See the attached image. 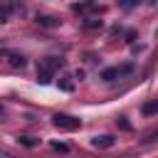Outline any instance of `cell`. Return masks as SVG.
<instances>
[{
	"instance_id": "cell-3",
	"label": "cell",
	"mask_w": 158,
	"mask_h": 158,
	"mask_svg": "<svg viewBox=\"0 0 158 158\" xmlns=\"http://www.w3.org/2000/svg\"><path fill=\"white\" fill-rule=\"evenodd\" d=\"M131 69H133L131 64H123V67H109V69H104V72H101V79H104V81H114V79H118V77L128 74Z\"/></svg>"
},
{
	"instance_id": "cell-8",
	"label": "cell",
	"mask_w": 158,
	"mask_h": 158,
	"mask_svg": "<svg viewBox=\"0 0 158 158\" xmlns=\"http://www.w3.org/2000/svg\"><path fill=\"white\" fill-rule=\"evenodd\" d=\"M10 57V64L12 67H25V57L22 54H7Z\"/></svg>"
},
{
	"instance_id": "cell-12",
	"label": "cell",
	"mask_w": 158,
	"mask_h": 158,
	"mask_svg": "<svg viewBox=\"0 0 158 158\" xmlns=\"http://www.w3.org/2000/svg\"><path fill=\"white\" fill-rule=\"evenodd\" d=\"M52 148H54V151H62V153L67 151V146H64V143H52Z\"/></svg>"
},
{
	"instance_id": "cell-10",
	"label": "cell",
	"mask_w": 158,
	"mask_h": 158,
	"mask_svg": "<svg viewBox=\"0 0 158 158\" xmlns=\"http://www.w3.org/2000/svg\"><path fill=\"white\" fill-rule=\"evenodd\" d=\"M17 141H20V143H22V146H35V143H37V141H35V138H32V136H20V138H17Z\"/></svg>"
},
{
	"instance_id": "cell-5",
	"label": "cell",
	"mask_w": 158,
	"mask_h": 158,
	"mask_svg": "<svg viewBox=\"0 0 158 158\" xmlns=\"http://www.w3.org/2000/svg\"><path fill=\"white\" fill-rule=\"evenodd\" d=\"M72 10L74 12H91V10H96V5L94 2H77V5H72Z\"/></svg>"
},
{
	"instance_id": "cell-11",
	"label": "cell",
	"mask_w": 158,
	"mask_h": 158,
	"mask_svg": "<svg viewBox=\"0 0 158 158\" xmlns=\"http://www.w3.org/2000/svg\"><path fill=\"white\" fill-rule=\"evenodd\" d=\"M136 2H138V0H121V7H123V10H131Z\"/></svg>"
},
{
	"instance_id": "cell-1",
	"label": "cell",
	"mask_w": 158,
	"mask_h": 158,
	"mask_svg": "<svg viewBox=\"0 0 158 158\" xmlns=\"http://www.w3.org/2000/svg\"><path fill=\"white\" fill-rule=\"evenodd\" d=\"M59 64H62V59H57V57H47V59H42L40 67H37V81H40V84L52 81V77H54V72L59 69Z\"/></svg>"
},
{
	"instance_id": "cell-13",
	"label": "cell",
	"mask_w": 158,
	"mask_h": 158,
	"mask_svg": "<svg viewBox=\"0 0 158 158\" xmlns=\"http://www.w3.org/2000/svg\"><path fill=\"white\" fill-rule=\"evenodd\" d=\"M0 158H15V156H10V153H5V151H0Z\"/></svg>"
},
{
	"instance_id": "cell-4",
	"label": "cell",
	"mask_w": 158,
	"mask_h": 158,
	"mask_svg": "<svg viewBox=\"0 0 158 158\" xmlns=\"http://www.w3.org/2000/svg\"><path fill=\"white\" fill-rule=\"evenodd\" d=\"M91 146H94V148H111V146H114V136H109V133L94 136V138H91Z\"/></svg>"
},
{
	"instance_id": "cell-2",
	"label": "cell",
	"mask_w": 158,
	"mask_h": 158,
	"mask_svg": "<svg viewBox=\"0 0 158 158\" xmlns=\"http://www.w3.org/2000/svg\"><path fill=\"white\" fill-rule=\"evenodd\" d=\"M52 123H54V128H59V131H77V128L81 126V121H79L77 116H72V114H54V116H52Z\"/></svg>"
},
{
	"instance_id": "cell-6",
	"label": "cell",
	"mask_w": 158,
	"mask_h": 158,
	"mask_svg": "<svg viewBox=\"0 0 158 158\" xmlns=\"http://www.w3.org/2000/svg\"><path fill=\"white\" fill-rule=\"evenodd\" d=\"M143 114H146V116H153V114H158V99H153V101H146V104H143Z\"/></svg>"
},
{
	"instance_id": "cell-9",
	"label": "cell",
	"mask_w": 158,
	"mask_h": 158,
	"mask_svg": "<svg viewBox=\"0 0 158 158\" xmlns=\"http://www.w3.org/2000/svg\"><path fill=\"white\" fill-rule=\"evenodd\" d=\"M7 17H10V7L0 5V22H7Z\"/></svg>"
},
{
	"instance_id": "cell-7",
	"label": "cell",
	"mask_w": 158,
	"mask_h": 158,
	"mask_svg": "<svg viewBox=\"0 0 158 158\" xmlns=\"http://www.w3.org/2000/svg\"><path fill=\"white\" fill-rule=\"evenodd\" d=\"M59 89H64V91H72L74 89V84H72V77H59Z\"/></svg>"
},
{
	"instance_id": "cell-14",
	"label": "cell",
	"mask_w": 158,
	"mask_h": 158,
	"mask_svg": "<svg viewBox=\"0 0 158 158\" xmlns=\"http://www.w3.org/2000/svg\"><path fill=\"white\" fill-rule=\"evenodd\" d=\"M0 116H2V106H0Z\"/></svg>"
}]
</instances>
